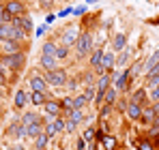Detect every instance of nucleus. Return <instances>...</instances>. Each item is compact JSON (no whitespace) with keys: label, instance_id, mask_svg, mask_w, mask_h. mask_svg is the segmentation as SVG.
<instances>
[{"label":"nucleus","instance_id":"c03bdc74","mask_svg":"<svg viewBox=\"0 0 159 150\" xmlns=\"http://www.w3.org/2000/svg\"><path fill=\"white\" fill-rule=\"evenodd\" d=\"M153 75H159V62L155 67H151V71H148V77H153Z\"/></svg>","mask_w":159,"mask_h":150},{"label":"nucleus","instance_id":"9d476101","mask_svg":"<svg viewBox=\"0 0 159 150\" xmlns=\"http://www.w3.org/2000/svg\"><path fill=\"white\" fill-rule=\"evenodd\" d=\"M127 86H129V71H125V73H120L116 77V90L118 92L127 90Z\"/></svg>","mask_w":159,"mask_h":150},{"label":"nucleus","instance_id":"49530a36","mask_svg":"<svg viewBox=\"0 0 159 150\" xmlns=\"http://www.w3.org/2000/svg\"><path fill=\"white\" fill-rule=\"evenodd\" d=\"M39 2H41V7H43V9H48V7H52L54 0H39Z\"/></svg>","mask_w":159,"mask_h":150},{"label":"nucleus","instance_id":"20e7f679","mask_svg":"<svg viewBox=\"0 0 159 150\" xmlns=\"http://www.w3.org/2000/svg\"><path fill=\"white\" fill-rule=\"evenodd\" d=\"M60 131H65V120L56 116L52 122H48V125H45V131H43V133H45L48 137H54V135H56V133H60Z\"/></svg>","mask_w":159,"mask_h":150},{"label":"nucleus","instance_id":"c85d7f7f","mask_svg":"<svg viewBox=\"0 0 159 150\" xmlns=\"http://www.w3.org/2000/svg\"><path fill=\"white\" fill-rule=\"evenodd\" d=\"M142 69H144V62H142V60H138V62L133 64L131 69H127V71H129V77H135V75H140V71H142Z\"/></svg>","mask_w":159,"mask_h":150},{"label":"nucleus","instance_id":"58836bf2","mask_svg":"<svg viewBox=\"0 0 159 150\" xmlns=\"http://www.w3.org/2000/svg\"><path fill=\"white\" fill-rule=\"evenodd\" d=\"M82 82L86 84V88H88V86H95V79H93V73H84V77H82Z\"/></svg>","mask_w":159,"mask_h":150},{"label":"nucleus","instance_id":"72a5a7b5","mask_svg":"<svg viewBox=\"0 0 159 150\" xmlns=\"http://www.w3.org/2000/svg\"><path fill=\"white\" fill-rule=\"evenodd\" d=\"M69 118H71L75 125H80L82 118H84V116H82V109H71V112H69Z\"/></svg>","mask_w":159,"mask_h":150},{"label":"nucleus","instance_id":"cd10ccee","mask_svg":"<svg viewBox=\"0 0 159 150\" xmlns=\"http://www.w3.org/2000/svg\"><path fill=\"white\" fill-rule=\"evenodd\" d=\"M69 56V47L65 45H56V60H65Z\"/></svg>","mask_w":159,"mask_h":150},{"label":"nucleus","instance_id":"a878e982","mask_svg":"<svg viewBox=\"0 0 159 150\" xmlns=\"http://www.w3.org/2000/svg\"><path fill=\"white\" fill-rule=\"evenodd\" d=\"M116 92H118V90H114V88H107V90H106V95H103V101H106L107 105H112V103L116 101Z\"/></svg>","mask_w":159,"mask_h":150},{"label":"nucleus","instance_id":"7c9ffc66","mask_svg":"<svg viewBox=\"0 0 159 150\" xmlns=\"http://www.w3.org/2000/svg\"><path fill=\"white\" fill-rule=\"evenodd\" d=\"M84 99L88 101V103H90V101H95V99H97V90H95V86H88V88L84 90Z\"/></svg>","mask_w":159,"mask_h":150},{"label":"nucleus","instance_id":"a211bd4d","mask_svg":"<svg viewBox=\"0 0 159 150\" xmlns=\"http://www.w3.org/2000/svg\"><path fill=\"white\" fill-rule=\"evenodd\" d=\"M146 97H148V95H146L144 90H135V92L131 95V103H138V105H144V103H146Z\"/></svg>","mask_w":159,"mask_h":150},{"label":"nucleus","instance_id":"ea45409f","mask_svg":"<svg viewBox=\"0 0 159 150\" xmlns=\"http://www.w3.org/2000/svg\"><path fill=\"white\" fill-rule=\"evenodd\" d=\"M84 139H86V142H93V139H95V129H86Z\"/></svg>","mask_w":159,"mask_h":150},{"label":"nucleus","instance_id":"4468645a","mask_svg":"<svg viewBox=\"0 0 159 150\" xmlns=\"http://www.w3.org/2000/svg\"><path fill=\"white\" fill-rule=\"evenodd\" d=\"M140 120H142L144 125H151V122L155 120V112H153V107H142V116H140Z\"/></svg>","mask_w":159,"mask_h":150},{"label":"nucleus","instance_id":"37998d69","mask_svg":"<svg viewBox=\"0 0 159 150\" xmlns=\"http://www.w3.org/2000/svg\"><path fill=\"white\" fill-rule=\"evenodd\" d=\"M65 86H67L69 90H75V86H78V79H67V82H65Z\"/></svg>","mask_w":159,"mask_h":150},{"label":"nucleus","instance_id":"f8f14e48","mask_svg":"<svg viewBox=\"0 0 159 150\" xmlns=\"http://www.w3.org/2000/svg\"><path fill=\"white\" fill-rule=\"evenodd\" d=\"M127 114H129L131 120H140V116H142V105H138V103H129V105H127Z\"/></svg>","mask_w":159,"mask_h":150},{"label":"nucleus","instance_id":"c756f323","mask_svg":"<svg viewBox=\"0 0 159 150\" xmlns=\"http://www.w3.org/2000/svg\"><path fill=\"white\" fill-rule=\"evenodd\" d=\"M101 142H103V148L106 150H116V139L110 135V137H101Z\"/></svg>","mask_w":159,"mask_h":150},{"label":"nucleus","instance_id":"a19ab883","mask_svg":"<svg viewBox=\"0 0 159 150\" xmlns=\"http://www.w3.org/2000/svg\"><path fill=\"white\" fill-rule=\"evenodd\" d=\"M148 97L153 101H159V86H155V88H151V92H148Z\"/></svg>","mask_w":159,"mask_h":150},{"label":"nucleus","instance_id":"e433bc0d","mask_svg":"<svg viewBox=\"0 0 159 150\" xmlns=\"http://www.w3.org/2000/svg\"><path fill=\"white\" fill-rule=\"evenodd\" d=\"M75 122H73V120H71V118H67V120H65V131H67V133H75Z\"/></svg>","mask_w":159,"mask_h":150},{"label":"nucleus","instance_id":"5701e85b","mask_svg":"<svg viewBox=\"0 0 159 150\" xmlns=\"http://www.w3.org/2000/svg\"><path fill=\"white\" fill-rule=\"evenodd\" d=\"M30 101H32V105H43L45 103V92H32Z\"/></svg>","mask_w":159,"mask_h":150},{"label":"nucleus","instance_id":"9b49d317","mask_svg":"<svg viewBox=\"0 0 159 150\" xmlns=\"http://www.w3.org/2000/svg\"><path fill=\"white\" fill-rule=\"evenodd\" d=\"M56 64H58V60H56L54 56H43V54H41V67H43L45 71H54Z\"/></svg>","mask_w":159,"mask_h":150},{"label":"nucleus","instance_id":"f3484780","mask_svg":"<svg viewBox=\"0 0 159 150\" xmlns=\"http://www.w3.org/2000/svg\"><path fill=\"white\" fill-rule=\"evenodd\" d=\"M48 139H50V137H48L45 133H39V135L34 137V148H37V150H43L45 146H48Z\"/></svg>","mask_w":159,"mask_h":150},{"label":"nucleus","instance_id":"6ab92c4d","mask_svg":"<svg viewBox=\"0 0 159 150\" xmlns=\"http://www.w3.org/2000/svg\"><path fill=\"white\" fill-rule=\"evenodd\" d=\"M41 133V122H34V125H26V137H37Z\"/></svg>","mask_w":159,"mask_h":150},{"label":"nucleus","instance_id":"3c124183","mask_svg":"<svg viewBox=\"0 0 159 150\" xmlns=\"http://www.w3.org/2000/svg\"><path fill=\"white\" fill-rule=\"evenodd\" d=\"M4 71H7V67H4V64L0 62V73H4Z\"/></svg>","mask_w":159,"mask_h":150},{"label":"nucleus","instance_id":"8fccbe9b","mask_svg":"<svg viewBox=\"0 0 159 150\" xmlns=\"http://www.w3.org/2000/svg\"><path fill=\"white\" fill-rule=\"evenodd\" d=\"M4 84H7V75L0 73V86H4Z\"/></svg>","mask_w":159,"mask_h":150},{"label":"nucleus","instance_id":"4be33fe9","mask_svg":"<svg viewBox=\"0 0 159 150\" xmlns=\"http://www.w3.org/2000/svg\"><path fill=\"white\" fill-rule=\"evenodd\" d=\"M11 17H13V15H11V13L4 9V4H2V7H0V26L11 24Z\"/></svg>","mask_w":159,"mask_h":150},{"label":"nucleus","instance_id":"dca6fc26","mask_svg":"<svg viewBox=\"0 0 159 150\" xmlns=\"http://www.w3.org/2000/svg\"><path fill=\"white\" fill-rule=\"evenodd\" d=\"M9 133L15 137H26V125H11Z\"/></svg>","mask_w":159,"mask_h":150},{"label":"nucleus","instance_id":"423d86ee","mask_svg":"<svg viewBox=\"0 0 159 150\" xmlns=\"http://www.w3.org/2000/svg\"><path fill=\"white\" fill-rule=\"evenodd\" d=\"M116 64V56L112 51H103L101 54V64H99V71H112V67Z\"/></svg>","mask_w":159,"mask_h":150},{"label":"nucleus","instance_id":"1a4fd4ad","mask_svg":"<svg viewBox=\"0 0 159 150\" xmlns=\"http://www.w3.org/2000/svg\"><path fill=\"white\" fill-rule=\"evenodd\" d=\"M43 107H45V112H48V116H52V118H56L58 114H60V101H45L43 103Z\"/></svg>","mask_w":159,"mask_h":150},{"label":"nucleus","instance_id":"a18cd8bd","mask_svg":"<svg viewBox=\"0 0 159 150\" xmlns=\"http://www.w3.org/2000/svg\"><path fill=\"white\" fill-rule=\"evenodd\" d=\"M86 144H88V142H86L84 137H82V139H78V150H84V148H86Z\"/></svg>","mask_w":159,"mask_h":150},{"label":"nucleus","instance_id":"de8ad7c7","mask_svg":"<svg viewBox=\"0 0 159 150\" xmlns=\"http://www.w3.org/2000/svg\"><path fill=\"white\" fill-rule=\"evenodd\" d=\"M7 150H24V146L22 144H13V146H9Z\"/></svg>","mask_w":159,"mask_h":150},{"label":"nucleus","instance_id":"7ed1b4c3","mask_svg":"<svg viewBox=\"0 0 159 150\" xmlns=\"http://www.w3.org/2000/svg\"><path fill=\"white\" fill-rule=\"evenodd\" d=\"M93 47V41H90V32H82L78 34V41H75V50H78V56H86Z\"/></svg>","mask_w":159,"mask_h":150},{"label":"nucleus","instance_id":"f257e3e1","mask_svg":"<svg viewBox=\"0 0 159 150\" xmlns=\"http://www.w3.org/2000/svg\"><path fill=\"white\" fill-rule=\"evenodd\" d=\"M0 62H2L7 69H13V71H17V69H22V67L26 64V56H24L22 51H15V54H4Z\"/></svg>","mask_w":159,"mask_h":150},{"label":"nucleus","instance_id":"b1692460","mask_svg":"<svg viewBox=\"0 0 159 150\" xmlns=\"http://www.w3.org/2000/svg\"><path fill=\"white\" fill-rule=\"evenodd\" d=\"M101 54H103L101 50H93V56H90V64L97 67V69H99V64H101Z\"/></svg>","mask_w":159,"mask_h":150},{"label":"nucleus","instance_id":"0eeeda50","mask_svg":"<svg viewBox=\"0 0 159 150\" xmlns=\"http://www.w3.org/2000/svg\"><path fill=\"white\" fill-rule=\"evenodd\" d=\"M75 41H78V30L73 26H69L65 30V34H62V45L65 47H71V45H75Z\"/></svg>","mask_w":159,"mask_h":150},{"label":"nucleus","instance_id":"f03ea898","mask_svg":"<svg viewBox=\"0 0 159 150\" xmlns=\"http://www.w3.org/2000/svg\"><path fill=\"white\" fill-rule=\"evenodd\" d=\"M43 79L48 82V86H65V82L69 77H67L65 69H54V71H48V73L43 75Z\"/></svg>","mask_w":159,"mask_h":150},{"label":"nucleus","instance_id":"39448f33","mask_svg":"<svg viewBox=\"0 0 159 150\" xmlns=\"http://www.w3.org/2000/svg\"><path fill=\"white\" fill-rule=\"evenodd\" d=\"M4 9H7V11H9L13 17H20V15H24V2H22V0H7Z\"/></svg>","mask_w":159,"mask_h":150},{"label":"nucleus","instance_id":"09e8293b","mask_svg":"<svg viewBox=\"0 0 159 150\" xmlns=\"http://www.w3.org/2000/svg\"><path fill=\"white\" fill-rule=\"evenodd\" d=\"M153 112H155V116H159V101H155V105H153Z\"/></svg>","mask_w":159,"mask_h":150},{"label":"nucleus","instance_id":"412c9836","mask_svg":"<svg viewBox=\"0 0 159 150\" xmlns=\"http://www.w3.org/2000/svg\"><path fill=\"white\" fill-rule=\"evenodd\" d=\"M11 30H13L11 24L0 26V41H9V39H11Z\"/></svg>","mask_w":159,"mask_h":150},{"label":"nucleus","instance_id":"f704fd0d","mask_svg":"<svg viewBox=\"0 0 159 150\" xmlns=\"http://www.w3.org/2000/svg\"><path fill=\"white\" fill-rule=\"evenodd\" d=\"M135 148L138 150H153V144L148 139H140V142H135Z\"/></svg>","mask_w":159,"mask_h":150},{"label":"nucleus","instance_id":"2f4dec72","mask_svg":"<svg viewBox=\"0 0 159 150\" xmlns=\"http://www.w3.org/2000/svg\"><path fill=\"white\" fill-rule=\"evenodd\" d=\"M125 34H116L114 37V50H125Z\"/></svg>","mask_w":159,"mask_h":150},{"label":"nucleus","instance_id":"bb28decb","mask_svg":"<svg viewBox=\"0 0 159 150\" xmlns=\"http://www.w3.org/2000/svg\"><path fill=\"white\" fill-rule=\"evenodd\" d=\"M157 62H159V51H155V54H153V56L146 60V64H144V71L148 73V71H151V67H155Z\"/></svg>","mask_w":159,"mask_h":150},{"label":"nucleus","instance_id":"6e6552de","mask_svg":"<svg viewBox=\"0 0 159 150\" xmlns=\"http://www.w3.org/2000/svg\"><path fill=\"white\" fill-rule=\"evenodd\" d=\"M30 88H32V92H45L48 90V82L41 75H32L30 77Z\"/></svg>","mask_w":159,"mask_h":150},{"label":"nucleus","instance_id":"393cba45","mask_svg":"<svg viewBox=\"0 0 159 150\" xmlns=\"http://www.w3.org/2000/svg\"><path fill=\"white\" fill-rule=\"evenodd\" d=\"M43 56H54V58H56V43L48 41V43L43 45Z\"/></svg>","mask_w":159,"mask_h":150},{"label":"nucleus","instance_id":"79ce46f5","mask_svg":"<svg viewBox=\"0 0 159 150\" xmlns=\"http://www.w3.org/2000/svg\"><path fill=\"white\" fill-rule=\"evenodd\" d=\"M155 86H159V75L148 77V88H155Z\"/></svg>","mask_w":159,"mask_h":150},{"label":"nucleus","instance_id":"473e14b6","mask_svg":"<svg viewBox=\"0 0 159 150\" xmlns=\"http://www.w3.org/2000/svg\"><path fill=\"white\" fill-rule=\"evenodd\" d=\"M86 103H88V101L84 99V95H78V97H73V109H82Z\"/></svg>","mask_w":159,"mask_h":150},{"label":"nucleus","instance_id":"aec40b11","mask_svg":"<svg viewBox=\"0 0 159 150\" xmlns=\"http://www.w3.org/2000/svg\"><path fill=\"white\" fill-rule=\"evenodd\" d=\"M34 122H41V116H37L32 112H26L24 118H22V125H34Z\"/></svg>","mask_w":159,"mask_h":150},{"label":"nucleus","instance_id":"c9c22d12","mask_svg":"<svg viewBox=\"0 0 159 150\" xmlns=\"http://www.w3.org/2000/svg\"><path fill=\"white\" fill-rule=\"evenodd\" d=\"M60 107H65L67 112H71L73 109V97H65V99L60 101Z\"/></svg>","mask_w":159,"mask_h":150},{"label":"nucleus","instance_id":"4c0bfd02","mask_svg":"<svg viewBox=\"0 0 159 150\" xmlns=\"http://www.w3.org/2000/svg\"><path fill=\"white\" fill-rule=\"evenodd\" d=\"M127 60H129V50L127 51H123L118 58H116V64H127Z\"/></svg>","mask_w":159,"mask_h":150},{"label":"nucleus","instance_id":"2eb2a0df","mask_svg":"<svg viewBox=\"0 0 159 150\" xmlns=\"http://www.w3.org/2000/svg\"><path fill=\"white\" fill-rule=\"evenodd\" d=\"M2 43V50H4V54H15V51H20V47H17V41H0Z\"/></svg>","mask_w":159,"mask_h":150},{"label":"nucleus","instance_id":"ddd939ff","mask_svg":"<svg viewBox=\"0 0 159 150\" xmlns=\"http://www.w3.org/2000/svg\"><path fill=\"white\" fill-rule=\"evenodd\" d=\"M28 101L30 99H28L26 92H24V90H17V92H15V109H24Z\"/></svg>","mask_w":159,"mask_h":150}]
</instances>
